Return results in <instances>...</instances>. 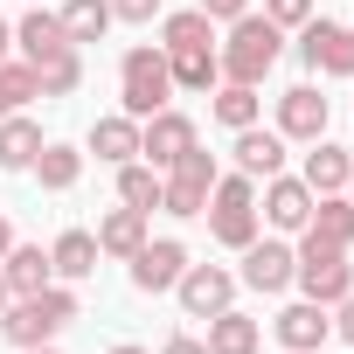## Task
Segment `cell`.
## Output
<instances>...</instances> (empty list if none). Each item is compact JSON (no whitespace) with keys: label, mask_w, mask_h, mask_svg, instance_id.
<instances>
[{"label":"cell","mask_w":354,"mask_h":354,"mask_svg":"<svg viewBox=\"0 0 354 354\" xmlns=\"http://www.w3.org/2000/svg\"><path fill=\"white\" fill-rule=\"evenodd\" d=\"M15 49H21V63L42 77V97H70V91L84 84V49L70 42L63 15H49V8L21 15V21H15Z\"/></svg>","instance_id":"6da1fadb"},{"label":"cell","mask_w":354,"mask_h":354,"mask_svg":"<svg viewBox=\"0 0 354 354\" xmlns=\"http://www.w3.org/2000/svg\"><path fill=\"white\" fill-rule=\"evenodd\" d=\"M278 49H285V28H278V21H264V15H236V21H230V42L216 49L223 84H250V91H257V84L271 77Z\"/></svg>","instance_id":"7a4b0ae2"},{"label":"cell","mask_w":354,"mask_h":354,"mask_svg":"<svg viewBox=\"0 0 354 354\" xmlns=\"http://www.w3.org/2000/svg\"><path fill=\"white\" fill-rule=\"evenodd\" d=\"M84 306H77V292H63V285H42V292H21V299H8V313H0V333H8L15 347H49L70 319H77Z\"/></svg>","instance_id":"3957f363"},{"label":"cell","mask_w":354,"mask_h":354,"mask_svg":"<svg viewBox=\"0 0 354 354\" xmlns=\"http://www.w3.org/2000/svg\"><path fill=\"white\" fill-rule=\"evenodd\" d=\"M202 216H209V236L216 243H230V250L257 243V181H250V174H216Z\"/></svg>","instance_id":"277c9868"},{"label":"cell","mask_w":354,"mask_h":354,"mask_svg":"<svg viewBox=\"0 0 354 354\" xmlns=\"http://www.w3.org/2000/svg\"><path fill=\"white\" fill-rule=\"evenodd\" d=\"M118 97H125V118H153V111H167V97H174V70H167V49L153 42H139V49H125V63H118Z\"/></svg>","instance_id":"5b68a950"},{"label":"cell","mask_w":354,"mask_h":354,"mask_svg":"<svg viewBox=\"0 0 354 354\" xmlns=\"http://www.w3.org/2000/svg\"><path fill=\"white\" fill-rule=\"evenodd\" d=\"M209 188H216V153H202V139L160 174V209L167 216H202L209 209Z\"/></svg>","instance_id":"8992f818"},{"label":"cell","mask_w":354,"mask_h":354,"mask_svg":"<svg viewBox=\"0 0 354 354\" xmlns=\"http://www.w3.org/2000/svg\"><path fill=\"white\" fill-rule=\"evenodd\" d=\"M292 285H299L313 306H340V299L354 292V264H347V250H326V243L299 236V271H292Z\"/></svg>","instance_id":"52a82bcc"},{"label":"cell","mask_w":354,"mask_h":354,"mask_svg":"<svg viewBox=\"0 0 354 354\" xmlns=\"http://www.w3.org/2000/svg\"><path fill=\"white\" fill-rule=\"evenodd\" d=\"M299 56L319 77H354V28L347 21H306L299 28Z\"/></svg>","instance_id":"ba28073f"},{"label":"cell","mask_w":354,"mask_h":354,"mask_svg":"<svg viewBox=\"0 0 354 354\" xmlns=\"http://www.w3.org/2000/svg\"><path fill=\"white\" fill-rule=\"evenodd\" d=\"M188 146H195V118H188V111H174V104H167V111L139 118V153H146V167H160V174H167Z\"/></svg>","instance_id":"9c48e42d"},{"label":"cell","mask_w":354,"mask_h":354,"mask_svg":"<svg viewBox=\"0 0 354 354\" xmlns=\"http://www.w3.org/2000/svg\"><path fill=\"white\" fill-rule=\"evenodd\" d=\"M125 264H132V285H139V292H174V285H181V271H188V250L174 243V236H160V243L146 236Z\"/></svg>","instance_id":"30bf717a"},{"label":"cell","mask_w":354,"mask_h":354,"mask_svg":"<svg viewBox=\"0 0 354 354\" xmlns=\"http://www.w3.org/2000/svg\"><path fill=\"white\" fill-rule=\"evenodd\" d=\"M313 202H319V195H313L306 181H292V174H271V181H264V209H257V216H264L271 230L299 236V230L313 223Z\"/></svg>","instance_id":"8fae6325"},{"label":"cell","mask_w":354,"mask_h":354,"mask_svg":"<svg viewBox=\"0 0 354 354\" xmlns=\"http://www.w3.org/2000/svg\"><path fill=\"white\" fill-rule=\"evenodd\" d=\"M174 292H181V306H188V319H216L230 299H236V278L223 271V264H188L181 271V285H174Z\"/></svg>","instance_id":"7c38bea8"},{"label":"cell","mask_w":354,"mask_h":354,"mask_svg":"<svg viewBox=\"0 0 354 354\" xmlns=\"http://www.w3.org/2000/svg\"><path fill=\"white\" fill-rule=\"evenodd\" d=\"M292 271H299V250H292V243H271V236L243 243V285H250V292H285Z\"/></svg>","instance_id":"4fadbf2b"},{"label":"cell","mask_w":354,"mask_h":354,"mask_svg":"<svg viewBox=\"0 0 354 354\" xmlns=\"http://www.w3.org/2000/svg\"><path fill=\"white\" fill-rule=\"evenodd\" d=\"M326 111H333V97H319L313 84H292V91L278 97V132H285V139H306V146H313V139L326 132Z\"/></svg>","instance_id":"5bb4252c"},{"label":"cell","mask_w":354,"mask_h":354,"mask_svg":"<svg viewBox=\"0 0 354 354\" xmlns=\"http://www.w3.org/2000/svg\"><path fill=\"white\" fill-rule=\"evenodd\" d=\"M278 347L285 354H319V340L333 333V319H326V306H313V299H299V306H285L278 319Z\"/></svg>","instance_id":"9a60e30c"},{"label":"cell","mask_w":354,"mask_h":354,"mask_svg":"<svg viewBox=\"0 0 354 354\" xmlns=\"http://www.w3.org/2000/svg\"><path fill=\"white\" fill-rule=\"evenodd\" d=\"M299 181L313 188V195H340L347 181H354V153L347 146H333L326 132L313 139V153H306V174H299Z\"/></svg>","instance_id":"2e32d148"},{"label":"cell","mask_w":354,"mask_h":354,"mask_svg":"<svg viewBox=\"0 0 354 354\" xmlns=\"http://www.w3.org/2000/svg\"><path fill=\"white\" fill-rule=\"evenodd\" d=\"M236 174H250V181L285 174V132H257V125H243V132H236Z\"/></svg>","instance_id":"e0dca14e"},{"label":"cell","mask_w":354,"mask_h":354,"mask_svg":"<svg viewBox=\"0 0 354 354\" xmlns=\"http://www.w3.org/2000/svg\"><path fill=\"white\" fill-rule=\"evenodd\" d=\"M0 278H8V292L21 299V292L56 285V264H49V250H42V243H8V257H0Z\"/></svg>","instance_id":"ac0fdd59"},{"label":"cell","mask_w":354,"mask_h":354,"mask_svg":"<svg viewBox=\"0 0 354 354\" xmlns=\"http://www.w3.org/2000/svg\"><path fill=\"white\" fill-rule=\"evenodd\" d=\"M299 236H313V243H326V250H354V202H347V195H319V202H313V223H306Z\"/></svg>","instance_id":"d6986e66"},{"label":"cell","mask_w":354,"mask_h":354,"mask_svg":"<svg viewBox=\"0 0 354 354\" xmlns=\"http://www.w3.org/2000/svg\"><path fill=\"white\" fill-rule=\"evenodd\" d=\"M209 354H257L264 347V326L250 319V313H236V306H223L216 319H209V340H202Z\"/></svg>","instance_id":"ffe728a7"},{"label":"cell","mask_w":354,"mask_h":354,"mask_svg":"<svg viewBox=\"0 0 354 354\" xmlns=\"http://www.w3.org/2000/svg\"><path fill=\"white\" fill-rule=\"evenodd\" d=\"M167 70H174V91H209V84L223 77L216 42H181V49H167Z\"/></svg>","instance_id":"44dd1931"},{"label":"cell","mask_w":354,"mask_h":354,"mask_svg":"<svg viewBox=\"0 0 354 354\" xmlns=\"http://www.w3.org/2000/svg\"><path fill=\"white\" fill-rule=\"evenodd\" d=\"M35 181H42L49 195H70V188L84 181V153L63 146V139H42V153H35Z\"/></svg>","instance_id":"7402d4cb"},{"label":"cell","mask_w":354,"mask_h":354,"mask_svg":"<svg viewBox=\"0 0 354 354\" xmlns=\"http://www.w3.org/2000/svg\"><path fill=\"white\" fill-rule=\"evenodd\" d=\"M35 153H42V125L28 111H8L0 118V167L21 174V167H35Z\"/></svg>","instance_id":"603a6c76"},{"label":"cell","mask_w":354,"mask_h":354,"mask_svg":"<svg viewBox=\"0 0 354 354\" xmlns=\"http://www.w3.org/2000/svg\"><path fill=\"white\" fill-rule=\"evenodd\" d=\"M91 153H97L104 167H125V160L139 153V118H125V111L97 118V125H91Z\"/></svg>","instance_id":"cb8c5ba5"},{"label":"cell","mask_w":354,"mask_h":354,"mask_svg":"<svg viewBox=\"0 0 354 354\" xmlns=\"http://www.w3.org/2000/svg\"><path fill=\"white\" fill-rule=\"evenodd\" d=\"M139 243H146V209H125V202H118V209L97 223V257H132Z\"/></svg>","instance_id":"d4e9b609"},{"label":"cell","mask_w":354,"mask_h":354,"mask_svg":"<svg viewBox=\"0 0 354 354\" xmlns=\"http://www.w3.org/2000/svg\"><path fill=\"white\" fill-rule=\"evenodd\" d=\"M49 264H56V278H91L97 271V236L91 230H63L49 243Z\"/></svg>","instance_id":"484cf974"},{"label":"cell","mask_w":354,"mask_h":354,"mask_svg":"<svg viewBox=\"0 0 354 354\" xmlns=\"http://www.w3.org/2000/svg\"><path fill=\"white\" fill-rule=\"evenodd\" d=\"M56 15H63V28H70L77 49H84V42H104V28L118 21V15H111V0H63Z\"/></svg>","instance_id":"4316f807"},{"label":"cell","mask_w":354,"mask_h":354,"mask_svg":"<svg viewBox=\"0 0 354 354\" xmlns=\"http://www.w3.org/2000/svg\"><path fill=\"white\" fill-rule=\"evenodd\" d=\"M118 202L153 216V209H160V167H146V160H125V167H118Z\"/></svg>","instance_id":"83f0119b"},{"label":"cell","mask_w":354,"mask_h":354,"mask_svg":"<svg viewBox=\"0 0 354 354\" xmlns=\"http://www.w3.org/2000/svg\"><path fill=\"white\" fill-rule=\"evenodd\" d=\"M181 42H216V21H209L202 8L167 15V21H160V49H181Z\"/></svg>","instance_id":"f1b7e54d"},{"label":"cell","mask_w":354,"mask_h":354,"mask_svg":"<svg viewBox=\"0 0 354 354\" xmlns=\"http://www.w3.org/2000/svg\"><path fill=\"white\" fill-rule=\"evenodd\" d=\"M216 125H230V132L257 125V91H250V84H223V91H216Z\"/></svg>","instance_id":"f546056e"},{"label":"cell","mask_w":354,"mask_h":354,"mask_svg":"<svg viewBox=\"0 0 354 354\" xmlns=\"http://www.w3.org/2000/svg\"><path fill=\"white\" fill-rule=\"evenodd\" d=\"M28 97H42V77H35L28 63H0V118L21 111Z\"/></svg>","instance_id":"4dcf8cb0"},{"label":"cell","mask_w":354,"mask_h":354,"mask_svg":"<svg viewBox=\"0 0 354 354\" xmlns=\"http://www.w3.org/2000/svg\"><path fill=\"white\" fill-rule=\"evenodd\" d=\"M264 21H278V28H306V21H313V0H264Z\"/></svg>","instance_id":"1f68e13d"},{"label":"cell","mask_w":354,"mask_h":354,"mask_svg":"<svg viewBox=\"0 0 354 354\" xmlns=\"http://www.w3.org/2000/svg\"><path fill=\"white\" fill-rule=\"evenodd\" d=\"M195 8H202L209 21H236V15H250V0H195Z\"/></svg>","instance_id":"d6a6232c"},{"label":"cell","mask_w":354,"mask_h":354,"mask_svg":"<svg viewBox=\"0 0 354 354\" xmlns=\"http://www.w3.org/2000/svg\"><path fill=\"white\" fill-rule=\"evenodd\" d=\"M111 15H118V21H153L160 0H111Z\"/></svg>","instance_id":"836d02e7"},{"label":"cell","mask_w":354,"mask_h":354,"mask_svg":"<svg viewBox=\"0 0 354 354\" xmlns=\"http://www.w3.org/2000/svg\"><path fill=\"white\" fill-rule=\"evenodd\" d=\"M160 354H209V347H202V340H195V333H174V340H167V347H160Z\"/></svg>","instance_id":"e575fe53"},{"label":"cell","mask_w":354,"mask_h":354,"mask_svg":"<svg viewBox=\"0 0 354 354\" xmlns=\"http://www.w3.org/2000/svg\"><path fill=\"white\" fill-rule=\"evenodd\" d=\"M333 326H340V340H347V347H354V292H347V299H340V319H333Z\"/></svg>","instance_id":"d590c367"},{"label":"cell","mask_w":354,"mask_h":354,"mask_svg":"<svg viewBox=\"0 0 354 354\" xmlns=\"http://www.w3.org/2000/svg\"><path fill=\"white\" fill-rule=\"evenodd\" d=\"M8 49H15V21H0V63H8Z\"/></svg>","instance_id":"8d00e7d4"},{"label":"cell","mask_w":354,"mask_h":354,"mask_svg":"<svg viewBox=\"0 0 354 354\" xmlns=\"http://www.w3.org/2000/svg\"><path fill=\"white\" fill-rule=\"evenodd\" d=\"M8 243H15V230H8V209H0V257H8Z\"/></svg>","instance_id":"74e56055"},{"label":"cell","mask_w":354,"mask_h":354,"mask_svg":"<svg viewBox=\"0 0 354 354\" xmlns=\"http://www.w3.org/2000/svg\"><path fill=\"white\" fill-rule=\"evenodd\" d=\"M111 354H146V347H132V340H118V347H111Z\"/></svg>","instance_id":"f35d334b"},{"label":"cell","mask_w":354,"mask_h":354,"mask_svg":"<svg viewBox=\"0 0 354 354\" xmlns=\"http://www.w3.org/2000/svg\"><path fill=\"white\" fill-rule=\"evenodd\" d=\"M8 299H15V292H8V278H0V313H8Z\"/></svg>","instance_id":"ab89813d"},{"label":"cell","mask_w":354,"mask_h":354,"mask_svg":"<svg viewBox=\"0 0 354 354\" xmlns=\"http://www.w3.org/2000/svg\"><path fill=\"white\" fill-rule=\"evenodd\" d=\"M21 354H56V347H21Z\"/></svg>","instance_id":"60d3db41"},{"label":"cell","mask_w":354,"mask_h":354,"mask_svg":"<svg viewBox=\"0 0 354 354\" xmlns=\"http://www.w3.org/2000/svg\"><path fill=\"white\" fill-rule=\"evenodd\" d=\"M347 202H354V181H347Z\"/></svg>","instance_id":"b9f144b4"}]
</instances>
